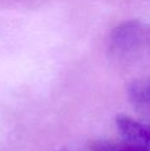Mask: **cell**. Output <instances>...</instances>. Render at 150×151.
<instances>
[{"instance_id": "obj_1", "label": "cell", "mask_w": 150, "mask_h": 151, "mask_svg": "<svg viewBox=\"0 0 150 151\" xmlns=\"http://www.w3.org/2000/svg\"><path fill=\"white\" fill-rule=\"evenodd\" d=\"M145 29L138 21H125L120 24L110 35L109 48L113 55L124 58L134 53L141 47Z\"/></svg>"}, {"instance_id": "obj_2", "label": "cell", "mask_w": 150, "mask_h": 151, "mask_svg": "<svg viewBox=\"0 0 150 151\" xmlns=\"http://www.w3.org/2000/svg\"><path fill=\"white\" fill-rule=\"evenodd\" d=\"M117 133L121 135L124 142L144 145L150 147V125L145 121L121 114L114 121Z\"/></svg>"}, {"instance_id": "obj_3", "label": "cell", "mask_w": 150, "mask_h": 151, "mask_svg": "<svg viewBox=\"0 0 150 151\" xmlns=\"http://www.w3.org/2000/svg\"><path fill=\"white\" fill-rule=\"evenodd\" d=\"M126 96L136 110L150 117V76L132 81L128 85Z\"/></svg>"}, {"instance_id": "obj_4", "label": "cell", "mask_w": 150, "mask_h": 151, "mask_svg": "<svg viewBox=\"0 0 150 151\" xmlns=\"http://www.w3.org/2000/svg\"><path fill=\"white\" fill-rule=\"evenodd\" d=\"M114 151H150V147L149 146H144V145L122 142L121 145L114 146Z\"/></svg>"}]
</instances>
